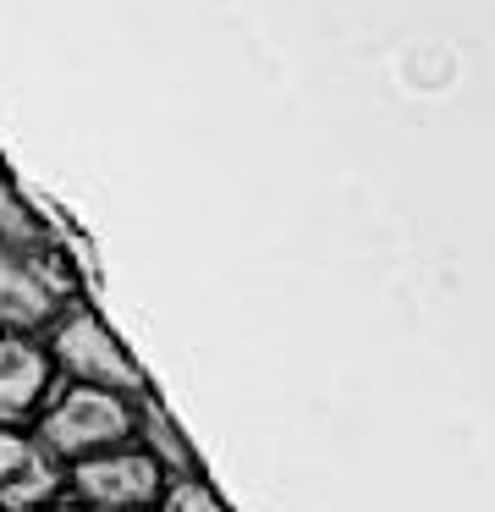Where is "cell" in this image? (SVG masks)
I'll return each instance as SVG.
<instances>
[{"mask_svg": "<svg viewBox=\"0 0 495 512\" xmlns=\"http://www.w3.org/2000/svg\"><path fill=\"white\" fill-rule=\"evenodd\" d=\"M61 490V463L44 441L0 424V512H39Z\"/></svg>", "mask_w": 495, "mask_h": 512, "instance_id": "5b68a950", "label": "cell"}, {"mask_svg": "<svg viewBox=\"0 0 495 512\" xmlns=\"http://www.w3.org/2000/svg\"><path fill=\"white\" fill-rule=\"evenodd\" d=\"M72 298V270H66L61 248H39V254H6L0 248V325L6 331H39L55 325V314Z\"/></svg>", "mask_w": 495, "mask_h": 512, "instance_id": "7a4b0ae2", "label": "cell"}, {"mask_svg": "<svg viewBox=\"0 0 495 512\" xmlns=\"http://www.w3.org/2000/svg\"><path fill=\"white\" fill-rule=\"evenodd\" d=\"M72 490L88 512H149L165 496V468L149 452H94L72 468Z\"/></svg>", "mask_w": 495, "mask_h": 512, "instance_id": "277c9868", "label": "cell"}, {"mask_svg": "<svg viewBox=\"0 0 495 512\" xmlns=\"http://www.w3.org/2000/svg\"><path fill=\"white\" fill-rule=\"evenodd\" d=\"M165 512H226V507L215 501V490L198 485V479L187 474V479H176V485H171V496H165Z\"/></svg>", "mask_w": 495, "mask_h": 512, "instance_id": "9c48e42d", "label": "cell"}, {"mask_svg": "<svg viewBox=\"0 0 495 512\" xmlns=\"http://www.w3.org/2000/svg\"><path fill=\"white\" fill-rule=\"evenodd\" d=\"M50 391V353L33 347L22 331L0 336V424L28 419Z\"/></svg>", "mask_w": 495, "mask_h": 512, "instance_id": "8992f818", "label": "cell"}, {"mask_svg": "<svg viewBox=\"0 0 495 512\" xmlns=\"http://www.w3.org/2000/svg\"><path fill=\"white\" fill-rule=\"evenodd\" d=\"M50 347H55V364H61L66 375H77L83 386H105V391H121V397L143 391V369L127 358V347L110 336V325L99 320L94 309L55 314Z\"/></svg>", "mask_w": 495, "mask_h": 512, "instance_id": "3957f363", "label": "cell"}, {"mask_svg": "<svg viewBox=\"0 0 495 512\" xmlns=\"http://www.w3.org/2000/svg\"><path fill=\"white\" fill-rule=\"evenodd\" d=\"M50 512H88V507H50Z\"/></svg>", "mask_w": 495, "mask_h": 512, "instance_id": "30bf717a", "label": "cell"}, {"mask_svg": "<svg viewBox=\"0 0 495 512\" xmlns=\"http://www.w3.org/2000/svg\"><path fill=\"white\" fill-rule=\"evenodd\" d=\"M132 430H138V408H132V397L105 391V386H83V380L66 386V391H55V402L44 408V419H39V441L50 446L55 457H72V463L121 446Z\"/></svg>", "mask_w": 495, "mask_h": 512, "instance_id": "6da1fadb", "label": "cell"}, {"mask_svg": "<svg viewBox=\"0 0 495 512\" xmlns=\"http://www.w3.org/2000/svg\"><path fill=\"white\" fill-rule=\"evenodd\" d=\"M138 430H143V441H149V457L160 468H171V474H193V446L182 441V430L171 424V413L160 408V402H143L138 408Z\"/></svg>", "mask_w": 495, "mask_h": 512, "instance_id": "ba28073f", "label": "cell"}, {"mask_svg": "<svg viewBox=\"0 0 495 512\" xmlns=\"http://www.w3.org/2000/svg\"><path fill=\"white\" fill-rule=\"evenodd\" d=\"M0 248L6 254H39V248H55V232L28 210V199L17 193V182L0 171Z\"/></svg>", "mask_w": 495, "mask_h": 512, "instance_id": "52a82bcc", "label": "cell"}]
</instances>
